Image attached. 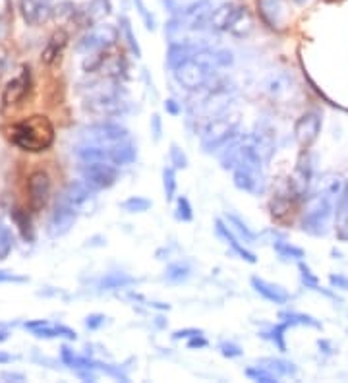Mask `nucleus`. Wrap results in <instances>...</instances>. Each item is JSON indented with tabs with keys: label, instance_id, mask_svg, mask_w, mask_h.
Instances as JSON below:
<instances>
[{
	"label": "nucleus",
	"instance_id": "obj_20",
	"mask_svg": "<svg viewBox=\"0 0 348 383\" xmlns=\"http://www.w3.org/2000/svg\"><path fill=\"white\" fill-rule=\"evenodd\" d=\"M110 159H113V165L115 167H126V165H132L133 161L138 159V147L136 143L128 138L122 142H116L110 145Z\"/></svg>",
	"mask_w": 348,
	"mask_h": 383
},
{
	"label": "nucleus",
	"instance_id": "obj_8",
	"mask_svg": "<svg viewBox=\"0 0 348 383\" xmlns=\"http://www.w3.org/2000/svg\"><path fill=\"white\" fill-rule=\"evenodd\" d=\"M130 133L122 124L116 122H97V124L85 126L82 130L83 143H101V145H110V143L128 140Z\"/></svg>",
	"mask_w": 348,
	"mask_h": 383
},
{
	"label": "nucleus",
	"instance_id": "obj_39",
	"mask_svg": "<svg viewBox=\"0 0 348 383\" xmlns=\"http://www.w3.org/2000/svg\"><path fill=\"white\" fill-rule=\"evenodd\" d=\"M219 350H221V354H223L224 359H238V356H242V352H244L236 342L231 341L221 342V345H219Z\"/></svg>",
	"mask_w": 348,
	"mask_h": 383
},
{
	"label": "nucleus",
	"instance_id": "obj_43",
	"mask_svg": "<svg viewBox=\"0 0 348 383\" xmlns=\"http://www.w3.org/2000/svg\"><path fill=\"white\" fill-rule=\"evenodd\" d=\"M198 335H203V331L196 329V327H190V329H178V331H174L173 339L174 341H180V339H191V337H198Z\"/></svg>",
	"mask_w": 348,
	"mask_h": 383
},
{
	"label": "nucleus",
	"instance_id": "obj_42",
	"mask_svg": "<svg viewBox=\"0 0 348 383\" xmlns=\"http://www.w3.org/2000/svg\"><path fill=\"white\" fill-rule=\"evenodd\" d=\"M105 324H107V316H103V314H89V316L85 317V327L89 331H97Z\"/></svg>",
	"mask_w": 348,
	"mask_h": 383
},
{
	"label": "nucleus",
	"instance_id": "obj_4",
	"mask_svg": "<svg viewBox=\"0 0 348 383\" xmlns=\"http://www.w3.org/2000/svg\"><path fill=\"white\" fill-rule=\"evenodd\" d=\"M85 108L97 115V117L113 118V117H122L128 113V101H126V95L118 89H113L108 87L105 92H99L92 95L87 99V105Z\"/></svg>",
	"mask_w": 348,
	"mask_h": 383
},
{
	"label": "nucleus",
	"instance_id": "obj_30",
	"mask_svg": "<svg viewBox=\"0 0 348 383\" xmlns=\"http://www.w3.org/2000/svg\"><path fill=\"white\" fill-rule=\"evenodd\" d=\"M290 325L287 324V321H281V324L273 325L269 331H266V333H261V337L263 339H267V341H271L277 347V349L281 350V352H287V341H284V333H287V329H289Z\"/></svg>",
	"mask_w": 348,
	"mask_h": 383
},
{
	"label": "nucleus",
	"instance_id": "obj_14",
	"mask_svg": "<svg viewBox=\"0 0 348 383\" xmlns=\"http://www.w3.org/2000/svg\"><path fill=\"white\" fill-rule=\"evenodd\" d=\"M249 140H252L254 147H256L257 153L261 155V159L266 163H269L273 159L275 151H277V143H275V133L271 126H257V130L249 136Z\"/></svg>",
	"mask_w": 348,
	"mask_h": 383
},
{
	"label": "nucleus",
	"instance_id": "obj_1",
	"mask_svg": "<svg viewBox=\"0 0 348 383\" xmlns=\"http://www.w3.org/2000/svg\"><path fill=\"white\" fill-rule=\"evenodd\" d=\"M340 188L342 186L337 180H333L327 188L310 198L306 211L300 221V226L304 233L310 234V236H325L329 233L331 221L335 219V201H337Z\"/></svg>",
	"mask_w": 348,
	"mask_h": 383
},
{
	"label": "nucleus",
	"instance_id": "obj_40",
	"mask_svg": "<svg viewBox=\"0 0 348 383\" xmlns=\"http://www.w3.org/2000/svg\"><path fill=\"white\" fill-rule=\"evenodd\" d=\"M136 2V8H138V12H140L141 20H143V24H145V27L147 29H155V17H153V14H151L150 10L145 8V4H143V0H133Z\"/></svg>",
	"mask_w": 348,
	"mask_h": 383
},
{
	"label": "nucleus",
	"instance_id": "obj_27",
	"mask_svg": "<svg viewBox=\"0 0 348 383\" xmlns=\"http://www.w3.org/2000/svg\"><path fill=\"white\" fill-rule=\"evenodd\" d=\"M120 37L126 41L128 49L132 50L133 57H136V59H141L140 43H138V37H136V34H133L132 24H130V20H128V17H120Z\"/></svg>",
	"mask_w": 348,
	"mask_h": 383
},
{
	"label": "nucleus",
	"instance_id": "obj_48",
	"mask_svg": "<svg viewBox=\"0 0 348 383\" xmlns=\"http://www.w3.org/2000/svg\"><path fill=\"white\" fill-rule=\"evenodd\" d=\"M165 110L168 113V115H173V117L180 115V107H178V103H176L174 99L165 101Z\"/></svg>",
	"mask_w": 348,
	"mask_h": 383
},
{
	"label": "nucleus",
	"instance_id": "obj_32",
	"mask_svg": "<svg viewBox=\"0 0 348 383\" xmlns=\"http://www.w3.org/2000/svg\"><path fill=\"white\" fill-rule=\"evenodd\" d=\"M176 168L173 165L163 168V192H165V200L171 203L174 201V196H176Z\"/></svg>",
	"mask_w": 348,
	"mask_h": 383
},
{
	"label": "nucleus",
	"instance_id": "obj_5",
	"mask_svg": "<svg viewBox=\"0 0 348 383\" xmlns=\"http://www.w3.org/2000/svg\"><path fill=\"white\" fill-rule=\"evenodd\" d=\"M80 175L95 190H105L115 186L118 180V167L105 161H87L80 165Z\"/></svg>",
	"mask_w": 348,
	"mask_h": 383
},
{
	"label": "nucleus",
	"instance_id": "obj_12",
	"mask_svg": "<svg viewBox=\"0 0 348 383\" xmlns=\"http://www.w3.org/2000/svg\"><path fill=\"white\" fill-rule=\"evenodd\" d=\"M215 233L217 236L221 238V240L231 248L236 256L240 259H244V261H248V263H256L257 261V256L254 254L252 250H248L246 246H244V242L238 238V234L232 231L231 226H229V223H224L223 219H217L215 221Z\"/></svg>",
	"mask_w": 348,
	"mask_h": 383
},
{
	"label": "nucleus",
	"instance_id": "obj_3",
	"mask_svg": "<svg viewBox=\"0 0 348 383\" xmlns=\"http://www.w3.org/2000/svg\"><path fill=\"white\" fill-rule=\"evenodd\" d=\"M238 124H240L238 113H229V108L219 113L217 117L209 118L208 124L203 126V130H201V147H203V151L213 153V151L224 147L232 138H236Z\"/></svg>",
	"mask_w": 348,
	"mask_h": 383
},
{
	"label": "nucleus",
	"instance_id": "obj_26",
	"mask_svg": "<svg viewBox=\"0 0 348 383\" xmlns=\"http://www.w3.org/2000/svg\"><path fill=\"white\" fill-rule=\"evenodd\" d=\"M163 277H165L166 283H173V284L186 283V281L191 277L190 263H186V261H176V263H171V266L165 269V275Z\"/></svg>",
	"mask_w": 348,
	"mask_h": 383
},
{
	"label": "nucleus",
	"instance_id": "obj_6",
	"mask_svg": "<svg viewBox=\"0 0 348 383\" xmlns=\"http://www.w3.org/2000/svg\"><path fill=\"white\" fill-rule=\"evenodd\" d=\"M232 182L240 192H246L252 196H263L267 190L266 168L238 165L232 171Z\"/></svg>",
	"mask_w": 348,
	"mask_h": 383
},
{
	"label": "nucleus",
	"instance_id": "obj_28",
	"mask_svg": "<svg viewBox=\"0 0 348 383\" xmlns=\"http://www.w3.org/2000/svg\"><path fill=\"white\" fill-rule=\"evenodd\" d=\"M273 248L282 259H294V261H302V259L306 258V254H304V250H302V248H298V246H294V244H290V242H287V240H275Z\"/></svg>",
	"mask_w": 348,
	"mask_h": 383
},
{
	"label": "nucleus",
	"instance_id": "obj_22",
	"mask_svg": "<svg viewBox=\"0 0 348 383\" xmlns=\"http://www.w3.org/2000/svg\"><path fill=\"white\" fill-rule=\"evenodd\" d=\"M136 277L122 273V271H115V273H108L99 281V291L101 292H110V291H122L136 284Z\"/></svg>",
	"mask_w": 348,
	"mask_h": 383
},
{
	"label": "nucleus",
	"instance_id": "obj_16",
	"mask_svg": "<svg viewBox=\"0 0 348 383\" xmlns=\"http://www.w3.org/2000/svg\"><path fill=\"white\" fill-rule=\"evenodd\" d=\"M335 229H337V238L348 242V180L342 184L335 201Z\"/></svg>",
	"mask_w": 348,
	"mask_h": 383
},
{
	"label": "nucleus",
	"instance_id": "obj_31",
	"mask_svg": "<svg viewBox=\"0 0 348 383\" xmlns=\"http://www.w3.org/2000/svg\"><path fill=\"white\" fill-rule=\"evenodd\" d=\"M279 317L289 325H307V327H315V329L321 327V324L315 317L307 316V314H300V312H281Z\"/></svg>",
	"mask_w": 348,
	"mask_h": 383
},
{
	"label": "nucleus",
	"instance_id": "obj_46",
	"mask_svg": "<svg viewBox=\"0 0 348 383\" xmlns=\"http://www.w3.org/2000/svg\"><path fill=\"white\" fill-rule=\"evenodd\" d=\"M329 283L333 289H340V291H347L348 289V279L342 275H331L329 277Z\"/></svg>",
	"mask_w": 348,
	"mask_h": 383
},
{
	"label": "nucleus",
	"instance_id": "obj_18",
	"mask_svg": "<svg viewBox=\"0 0 348 383\" xmlns=\"http://www.w3.org/2000/svg\"><path fill=\"white\" fill-rule=\"evenodd\" d=\"M249 283H252V289L259 294V296H263L269 302H273V304H287L290 300V294L282 287L275 283H269L266 279H261V277H252L249 279Z\"/></svg>",
	"mask_w": 348,
	"mask_h": 383
},
{
	"label": "nucleus",
	"instance_id": "obj_15",
	"mask_svg": "<svg viewBox=\"0 0 348 383\" xmlns=\"http://www.w3.org/2000/svg\"><path fill=\"white\" fill-rule=\"evenodd\" d=\"M50 196V178L47 173H34L29 178V200L35 209L45 208Z\"/></svg>",
	"mask_w": 348,
	"mask_h": 383
},
{
	"label": "nucleus",
	"instance_id": "obj_36",
	"mask_svg": "<svg viewBox=\"0 0 348 383\" xmlns=\"http://www.w3.org/2000/svg\"><path fill=\"white\" fill-rule=\"evenodd\" d=\"M176 219L182 221V223H190L194 219V209H191L190 200L186 196L176 198Z\"/></svg>",
	"mask_w": 348,
	"mask_h": 383
},
{
	"label": "nucleus",
	"instance_id": "obj_34",
	"mask_svg": "<svg viewBox=\"0 0 348 383\" xmlns=\"http://www.w3.org/2000/svg\"><path fill=\"white\" fill-rule=\"evenodd\" d=\"M244 374H246V377H249L252 382H261V383H277L279 382V377H277V375L271 374L269 370H266L263 366H259V364H257V366L248 368Z\"/></svg>",
	"mask_w": 348,
	"mask_h": 383
},
{
	"label": "nucleus",
	"instance_id": "obj_11",
	"mask_svg": "<svg viewBox=\"0 0 348 383\" xmlns=\"http://www.w3.org/2000/svg\"><path fill=\"white\" fill-rule=\"evenodd\" d=\"M242 16H244L242 6L234 4V2H224L221 6H217L215 10H211L208 27L211 31H229V29H234L236 25L240 24Z\"/></svg>",
	"mask_w": 348,
	"mask_h": 383
},
{
	"label": "nucleus",
	"instance_id": "obj_9",
	"mask_svg": "<svg viewBox=\"0 0 348 383\" xmlns=\"http://www.w3.org/2000/svg\"><path fill=\"white\" fill-rule=\"evenodd\" d=\"M118 37H120V29H116L115 25H99V27L92 29L83 37L80 45H78V49L85 52V55L101 52V50H107L113 45H116Z\"/></svg>",
	"mask_w": 348,
	"mask_h": 383
},
{
	"label": "nucleus",
	"instance_id": "obj_7",
	"mask_svg": "<svg viewBox=\"0 0 348 383\" xmlns=\"http://www.w3.org/2000/svg\"><path fill=\"white\" fill-rule=\"evenodd\" d=\"M75 219H78V209L72 203H68L62 196H58L57 201H55V209L50 213L47 233H49L50 238H60L72 231Z\"/></svg>",
	"mask_w": 348,
	"mask_h": 383
},
{
	"label": "nucleus",
	"instance_id": "obj_23",
	"mask_svg": "<svg viewBox=\"0 0 348 383\" xmlns=\"http://www.w3.org/2000/svg\"><path fill=\"white\" fill-rule=\"evenodd\" d=\"M257 364L259 366H263L266 370H269L271 374H275L277 377H294V375L298 374V368L296 364H292L289 360H282V359H261L257 360Z\"/></svg>",
	"mask_w": 348,
	"mask_h": 383
},
{
	"label": "nucleus",
	"instance_id": "obj_24",
	"mask_svg": "<svg viewBox=\"0 0 348 383\" xmlns=\"http://www.w3.org/2000/svg\"><path fill=\"white\" fill-rule=\"evenodd\" d=\"M35 337H39V339H70V341H75V331L74 329H70L66 325H55V324H45L41 325L39 329H35L34 331Z\"/></svg>",
	"mask_w": 348,
	"mask_h": 383
},
{
	"label": "nucleus",
	"instance_id": "obj_50",
	"mask_svg": "<svg viewBox=\"0 0 348 383\" xmlns=\"http://www.w3.org/2000/svg\"><path fill=\"white\" fill-rule=\"evenodd\" d=\"M14 360V356L12 354H8V352H2L0 350V364H8V362H12Z\"/></svg>",
	"mask_w": 348,
	"mask_h": 383
},
{
	"label": "nucleus",
	"instance_id": "obj_51",
	"mask_svg": "<svg viewBox=\"0 0 348 383\" xmlns=\"http://www.w3.org/2000/svg\"><path fill=\"white\" fill-rule=\"evenodd\" d=\"M296 2H298V4H304V2H306V0H296Z\"/></svg>",
	"mask_w": 348,
	"mask_h": 383
},
{
	"label": "nucleus",
	"instance_id": "obj_38",
	"mask_svg": "<svg viewBox=\"0 0 348 383\" xmlns=\"http://www.w3.org/2000/svg\"><path fill=\"white\" fill-rule=\"evenodd\" d=\"M267 92L271 93L273 97H281L282 93L289 92V82L281 78V75H273L267 84Z\"/></svg>",
	"mask_w": 348,
	"mask_h": 383
},
{
	"label": "nucleus",
	"instance_id": "obj_2",
	"mask_svg": "<svg viewBox=\"0 0 348 383\" xmlns=\"http://www.w3.org/2000/svg\"><path fill=\"white\" fill-rule=\"evenodd\" d=\"M12 142L24 151H45L55 142V128L47 117L25 118L12 128Z\"/></svg>",
	"mask_w": 348,
	"mask_h": 383
},
{
	"label": "nucleus",
	"instance_id": "obj_45",
	"mask_svg": "<svg viewBox=\"0 0 348 383\" xmlns=\"http://www.w3.org/2000/svg\"><path fill=\"white\" fill-rule=\"evenodd\" d=\"M151 132H153L155 142H159L161 140V133H163V126H161V117L159 115H153V118H151Z\"/></svg>",
	"mask_w": 348,
	"mask_h": 383
},
{
	"label": "nucleus",
	"instance_id": "obj_41",
	"mask_svg": "<svg viewBox=\"0 0 348 383\" xmlns=\"http://www.w3.org/2000/svg\"><path fill=\"white\" fill-rule=\"evenodd\" d=\"M14 221H16L17 226H20V231H22V234H24V238H31V225H29V219H27V215H25L24 211H20V209H17L16 213H14Z\"/></svg>",
	"mask_w": 348,
	"mask_h": 383
},
{
	"label": "nucleus",
	"instance_id": "obj_33",
	"mask_svg": "<svg viewBox=\"0 0 348 383\" xmlns=\"http://www.w3.org/2000/svg\"><path fill=\"white\" fill-rule=\"evenodd\" d=\"M12 250H14V233L10 226L0 221V261L8 258Z\"/></svg>",
	"mask_w": 348,
	"mask_h": 383
},
{
	"label": "nucleus",
	"instance_id": "obj_10",
	"mask_svg": "<svg viewBox=\"0 0 348 383\" xmlns=\"http://www.w3.org/2000/svg\"><path fill=\"white\" fill-rule=\"evenodd\" d=\"M321 126H324V120H321V115H319L317 110L304 113V115L296 120V124H294V138H296V142H298L304 150H310L315 143V140L319 138Z\"/></svg>",
	"mask_w": 348,
	"mask_h": 383
},
{
	"label": "nucleus",
	"instance_id": "obj_37",
	"mask_svg": "<svg viewBox=\"0 0 348 383\" xmlns=\"http://www.w3.org/2000/svg\"><path fill=\"white\" fill-rule=\"evenodd\" d=\"M171 165L174 168H188V155L184 153L182 147H178L176 143L171 145Z\"/></svg>",
	"mask_w": 348,
	"mask_h": 383
},
{
	"label": "nucleus",
	"instance_id": "obj_17",
	"mask_svg": "<svg viewBox=\"0 0 348 383\" xmlns=\"http://www.w3.org/2000/svg\"><path fill=\"white\" fill-rule=\"evenodd\" d=\"M29 89V70L24 68L22 74L16 75L14 80H10L6 87H4V93H2V103L10 107V105H16L20 101L24 99L25 93Z\"/></svg>",
	"mask_w": 348,
	"mask_h": 383
},
{
	"label": "nucleus",
	"instance_id": "obj_13",
	"mask_svg": "<svg viewBox=\"0 0 348 383\" xmlns=\"http://www.w3.org/2000/svg\"><path fill=\"white\" fill-rule=\"evenodd\" d=\"M312 178H314V163H312V157L307 150L300 155L298 165H296V171H294V176L290 178L289 184L290 188L294 190L296 196H304L307 194V188L312 184Z\"/></svg>",
	"mask_w": 348,
	"mask_h": 383
},
{
	"label": "nucleus",
	"instance_id": "obj_35",
	"mask_svg": "<svg viewBox=\"0 0 348 383\" xmlns=\"http://www.w3.org/2000/svg\"><path fill=\"white\" fill-rule=\"evenodd\" d=\"M150 208L151 201L147 198H141V196H132V198L122 201V209L128 213H145Z\"/></svg>",
	"mask_w": 348,
	"mask_h": 383
},
{
	"label": "nucleus",
	"instance_id": "obj_25",
	"mask_svg": "<svg viewBox=\"0 0 348 383\" xmlns=\"http://www.w3.org/2000/svg\"><path fill=\"white\" fill-rule=\"evenodd\" d=\"M224 221L229 223V226H231L234 233L238 234V238H240L244 244H254V242L257 240V234L254 233L236 213H226V215H224Z\"/></svg>",
	"mask_w": 348,
	"mask_h": 383
},
{
	"label": "nucleus",
	"instance_id": "obj_29",
	"mask_svg": "<svg viewBox=\"0 0 348 383\" xmlns=\"http://www.w3.org/2000/svg\"><path fill=\"white\" fill-rule=\"evenodd\" d=\"M298 269H300V279H302V284L306 287V289H312L315 292H324L325 296H333L331 292L325 291L324 287L319 284V279L312 273V269L307 267V263H304V259L298 261Z\"/></svg>",
	"mask_w": 348,
	"mask_h": 383
},
{
	"label": "nucleus",
	"instance_id": "obj_47",
	"mask_svg": "<svg viewBox=\"0 0 348 383\" xmlns=\"http://www.w3.org/2000/svg\"><path fill=\"white\" fill-rule=\"evenodd\" d=\"M208 347V339L203 335H198V337H191L188 339V349L196 350V349H205Z\"/></svg>",
	"mask_w": 348,
	"mask_h": 383
},
{
	"label": "nucleus",
	"instance_id": "obj_49",
	"mask_svg": "<svg viewBox=\"0 0 348 383\" xmlns=\"http://www.w3.org/2000/svg\"><path fill=\"white\" fill-rule=\"evenodd\" d=\"M0 377H2V380H12V382H14V380H16V382H24V380H25L22 374H10V372H4V374H0Z\"/></svg>",
	"mask_w": 348,
	"mask_h": 383
},
{
	"label": "nucleus",
	"instance_id": "obj_19",
	"mask_svg": "<svg viewBox=\"0 0 348 383\" xmlns=\"http://www.w3.org/2000/svg\"><path fill=\"white\" fill-rule=\"evenodd\" d=\"M93 194H95V188L89 186V184L82 178V180H72L60 196H62L68 203H72L75 209H80L83 203H87V201L92 200Z\"/></svg>",
	"mask_w": 348,
	"mask_h": 383
},
{
	"label": "nucleus",
	"instance_id": "obj_44",
	"mask_svg": "<svg viewBox=\"0 0 348 383\" xmlns=\"http://www.w3.org/2000/svg\"><path fill=\"white\" fill-rule=\"evenodd\" d=\"M27 279L25 277L14 275L12 271H4V269H0V283H25Z\"/></svg>",
	"mask_w": 348,
	"mask_h": 383
},
{
	"label": "nucleus",
	"instance_id": "obj_21",
	"mask_svg": "<svg viewBox=\"0 0 348 383\" xmlns=\"http://www.w3.org/2000/svg\"><path fill=\"white\" fill-rule=\"evenodd\" d=\"M259 14L269 27H281L284 20V2L282 0H257Z\"/></svg>",
	"mask_w": 348,
	"mask_h": 383
}]
</instances>
